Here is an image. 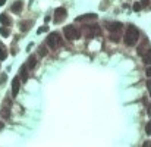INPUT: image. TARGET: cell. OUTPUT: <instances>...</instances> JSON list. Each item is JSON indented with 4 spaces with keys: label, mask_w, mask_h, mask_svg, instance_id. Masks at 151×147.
Segmentation results:
<instances>
[{
    "label": "cell",
    "mask_w": 151,
    "mask_h": 147,
    "mask_svg": "<svg viewBox=\"0 0 151 147\" xmlns=\"http://www.w3.org/2000/svg\"><path fill=\"white\" fill-rule=\"evenodd\" d=\"M145 75H147V77H151V66H148V68H147V71H145Z\"/></svg>",
    "instance_id": "obj_21"
},
{
    "label": "cell",
    "mask_w": 151,
    "mask_h": 147,
    "mask_svg": "<svg viewBox=\"0 0 151 147\" xmlns=\"http://www.w3.org/2000/svg\"><path fill=\"white\" fill-rule=\"evenodd\" d=\"M46 53H47V50H46V49L43 47V49H41V50H40V55L43 56V55H46Z\"/></svg>",
    "instance_id": "obj_23"
},
{
    "label": "cell",
    "mask_w": 151,
    "mask_h": 147,
    "mask_svg": "<svg viewBox=\"0 0 151 147\" xmlns=\"http://www.w3.org/2000/svg\"><path fill=\"white\" fill-rule=\"evenodd\" d=\"M141 5L142 6H147L148 5V0H141Z\"/></svg>",
    "instance_id": "obj_25"
},
{
    "label": "cell",
    "mask_w": 151,
    "mask_h": 147,
    "mask_svg": "<svg viewBox=\"0 0 151 147\" xmlns=\"http://www.w3.org/2000/svg\"><path fill=\"white\" fill-rule=\"evenodd\" d=\"M27 65H22L21 66V69H19V72H21V78H22V81L25 82V81H27L28 80V72H27Z\"/></svg>",
    "instance_id": "obj_8"
},
{
    "label": "cell",
    "mask_w": 151,
    "mask_h": 147,
    "mask_svg": "<svg viewBox=\"0 0 151 147\" xmlns=\"http://www.w3.org/2000/svg\"><path fill=\"white\" fill-rule=\"evenodd\" d=\"M0 34H2L3 37H9L10 30H9V28H6V27H0Z\"/></svg>",
    "instance_id": "obj_16"
},
{
    "label": "cell",
    "mask_w": 151,
    "mask_h": 147,
    "mask_svg": "<svg viewBox=\"0 0 151 147\" xmlns=\"http://www.w3.org/2000/svg\"><path fill=\"white\" fill-rule=\"evenodd\" d=\"M141 9H142V5H141L140 2H135V3H134V10H135V12H140Z\"/></svg>",
    "instance_id": "obj_17"
},
{
    "label": "cell",
    "mask_w": 151,
    "mask_h": 147,
    "mask_svg": "<svg viewBox=\"0 0 151 147\" xmlns=\"http://www.w3.org/2000/svg\"><path fill=\"white\" fill-rule=\"evenodd\" d=\"M138 38H140V31H138L136 27L134 25H129L126 28V32H125V37H123V40H125V44L126 46H135Z\"/></svg>",
    "instance_id": "obj_1"
},
{
    "label": "cell",
    "mask_w": 151,
    "mask_h": 147,
    "mask_svg": "<svg viewBox=\"0 0 151 147\" xmlns=\"http://www.w3.org/2000/svg\"><path fill=\"white\" fill-rule=\"evenodd\" d=\"M47 44L48 47H52V49H56L57 44H60V37L57 32H52L48 37H47Z\"/></svg>",
    "instance_id": "obj_3"
},
{
    "label": "cell",
    "mask_w": 151,
    "mask_h": 147,
    "mask_svg": "<svg viewBox=\"0 0 151 147\" xmlns=\"http://www.w3.org/2000/svg\"><path fill=\"white\" fill-rule=\"evenodd\" d=\"M0 22H2L3 24V25H6V27H9L10 25V24H12V19L6 15V13H2V15H0Z\"/></svg>",
    "instance_id": "obj_9"
},
{
    "label": "cell",
    "mask_w": 151,
    "mask_h": 147,
    "mask_svg": "<svg viewBox=\"0 0 151 147\" xmlns=\"http://www.w3.org/2000/svg\"><path fill=\"white\" fill-rule=\"evenodd\" d=\"M91 19H97V13H87V15H81V16L75 18L77 22H87V21H91Z\"/></svg>",
    "instance_id": "obj_5"
},
{
    "label": "cell",
    "mask_w": 151,
    "mask_h": 147,
    "mask_svg": "<svg viewBox=\"0 0 151 147\" xmlns=\"http://www.w3.org/2000/svg\"><path fill=\"white\" fill-rule=\"evenodd\" d=\"M147 87H148V93H150V96H151V81L147 84Z\"/></svg>",
    "instance_id": "obj_24"
},
{
    "label": "cell",
    "mask_w": 151,
    "mask_h": 147,
    "mask_svg": "<svg viewBox=\"0 0 151 147\" xmlns=\"http://www.w3.org/2000/svg\"><path fill=\"white\" fill-rule=\"evenodd\" d=\"M110 38H111L113 41H115V43H117V41H119V35H117V34H113V32H111V34H110Z\"/></svg>",
    "instance_id": "obj_18"
},
{
    "label": "cell",
    "mask_w": 151,
    "mask_h": 147,
    "mask_svg": "<svg viewBox=\"0 0 151 147\" xmlns=\"http://www.w3.org/2000/svg\"><path fill=\"white\" fill-rule=\"evenodd\" d=\"M63 32H65V35H66L68 40H77V38H79V31L75 28L73 25L65 27V28H63Z\"/></svg>",
    "instance_id": "obj_2"
},
{
    "label": "cell",
    "mask_w": 151,
    "mask_h": 147,
    "mask_svg": "<svg viewBox=\"0 0 151 147\" xmlns=\"http://www.w3.org/2000/svg\"><path fill=\"white\" fill-rule=\"evenodd\" d=\"M7 56V50H6V47L0 43V60H5Z\"/></svg>",
    "instance_id": "obj_13"
},
{
    "label": "cell",
    "mask_w": 151,
    "mask_h": 147,
    "mask_svg": "<svg viewBox=\"0 0 151 147\" xmlns=\"http://www.w3.org/2000/svg\"><path fill=\"white\" fill-rule=\"evenodd\" d=\"M142 59L147 65H151V49H148V50L142 55Z\"/></svg>",
    "instance_id": "obj_10"
},
{
    "label": "cell",
    "mask_w": 151,
    "mask_h": 147,
    "mask_svg": "<svg viewBox=\"0 0 151 147\" xmlns=\"http://www.w3.org/2000/svg\"><path fill=\"white\" fill-rule=\"evenodd\" d=\"M31 25H32V22H31V21H23L21 25H19V28H21V31H28Z\"/></svg>",
    "instance_id": "obj_12"
},
{
    "label": "cell",
    "mask_w": 151,
    "mask_h": 147,
    "mask_svg": "<svg viewBox=\"0 0 151 147\" xmlns=\"http://www.w3.org/2000/svg\"><path fill=\"white\" fill-rule=\"evenodd\" d=\"M107 28L113 32V31H115V32H119L120 30H122V24L120 22H111V24H109V25H107Z\"/></svg>",
    "instance_id": "obj_7"
},
{
    "label": "cell",
    "mask_w": 151,
    "mask_h": 147,
    "mask_svg": "<svg viewBox=\"0 0 151 147\" xmlns=\"http://www.w3.org/2000/svg\"><path fill=\"white\" fill-rule=\"evenodd\" d=\"M19 87H21L19 77H15L13 80H12V96H16L19 93Z\"/></svg>",
    "instance_id": "obj_6"
},
{
    "label": "cell",
    "mask_w": 151,
    "mask_h": 147,
    "mask_svg": "<svg viewBox=\"0 0 151 147\" xmlns=\"http://www.w3.org/2000/svg\"><path fill=\"white\" fill-rule=\"evenodd\" d=\"M35 63H37L35 56H34V55H32V56H30V57H28V65H27V66H28L30 69H32V68L35 66Z\"/></svg>",
    "instance_id": "obj_14"
},
{
    "label": "cell",
    "mask_w": 151,
    "mask_h": 147,
    "mask_svg": "<svg viewBox=\"0 0 151 147\" xmlns=\"http://www.w3.org/2000/svg\"><path fill=\"white\" fill-rule=\"evenodd\" d=\"M47 31H48V27H41V28L37 30V32H38V34H41V32H47Z\"/></svg>",
    "instance_id": "obj_20"
},
{
    "label": "cell",
    "mask_w": 151,
    "mask_h": 147,
    "mask_svg": "<svg viewBox=\"0 0 151 147\" xmlns=\"http://www.w3.org/2000/svg\"><path fill=\"white\" fill-rule=\"evenodd\" d=\"M5 81H6V74H3V75L0 77V84H3Z\"/></svg>",
    "instance_id": "obj_22"
},
{
    "label": "cell",
    "mask_w": 151,
    "mask_h": 147,
    "mask_svg": "<svg viewBox=\"0 0 151 147\" xmlns=\"http://www.w3.org/2000/svg\"><path fill=\"white\" fill-rule=\"evenodd\" d=\"M148 49H150V47H147V41H144L142 46L138 47V55H141V56H142V55L145 53V50H148Z\"/></svg>",
    "instance_id": "obj_15"
},
{
    "label": "cell",
    "mask_w": 151,
    "mask_h": 147,
    "mask_svg": "<svg viewBox=\"0 0 151 147\" xmlns=\"http://www.w3.org/2000/svg\"><path fill=\"white\" fill-rule=\"evenodd\" d=\"M145 132L148 134V136H150V134H151V121L148 122V124H147V127H145Z\"/></svg>",
    "instance_id": "obj_19"
},
{
    "label": "cell",
    "mask_w": 151,
    "mask_h": 147,
    "mask_svg": "<svg viewBox=\"0 0 151 147\" xmlns=\"http://www.w3.org/2000/svg\"><path fill=\"white\" fill-rule=\"evenodd\" d=\"M5 2H6V0H0V6H3V5H5Z\"/></svg>",
    "instance_id": "obj_26"
},
{
    "label": "cell",
    "mask_w": 151,
    "mask_h": 147,
    "mask_svg": "<svg viewBox=\"0 0 151 147\" xmlns=\"http://www.w3.org/2000/svg\"><path fill=\"white\" fill-rule=\"evenodd\" d=\"M65 18H66V9L65 7H57L56 12H54V22L59 24V22L63 21Z\"/></svg>",
    "instance_id": "obj_4"
},
{
    "label": "cell",
    "mask_w": 151,
    "mask_h": 147,
    "mask_svg": "<svg viewBox=\"0 0 151 147\" xmlns=\"http://www.w3.org/2000/svg\"><path fill=\"white\" fill-rule=\"evenodd\" d=\"M21 10H22V3L21 2H15L13 5H12V12H13V13H19Z\"/></svg>",
    "instance_id": "obj_11"
}]
</instances>
